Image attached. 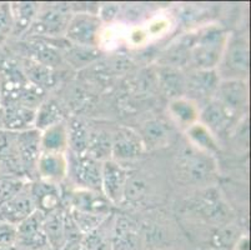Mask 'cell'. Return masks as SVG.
Instances as JSON below:
<instances>
[{"instance_id":"24","label":"cell","mask_w":251,"mask_h":250,"mask_svg":"<svg viewBox=\"0 0 251 250\" xmlns=\"http://www.w3.org/2000/svg\"><path fill=\"white\" fill-rule=\"evenodd\" d=\"M19 65L28 82L43 90L51 89L58 83V77H56L58 73L55 69H51L26 58H23Z\"/></svg>"},{"instance_id":"21","label":"cell","mask_w":251,"mask_h":250,"mask_svg":"<svg viewBox=\"0 0 251 250\" xmlns=\"http://www.w3.org/2000/svg\"><path fill=\"white\" fill-rule=\"evenodd\" d=\"M155 77H156L157 89L168 99L174 100L184 98L186 78L182 69L159 64L155 72Z\"/></svg>"},{"instance_id":"27","label":"cell","mask_w":251,"mask_h":250,"mask_svg":"<svg viewBox=\"0 0 251 250\" xmlns=\"http://www.w3.org/2000/svg\"><path fill=\"white\" fill-rule=\"evenodd\" d=\"M68 115L65 114L64 107L56 99L48 98L42 102V104L36 108L35 123L34 128L39 132H43L47 128L55 125V124L65 121Z\"/></svg>"},{"instance_id":"3","label":"cell","mask_w":251,"mask_h":250,"mask_svg":"<svg viewBox=\"0 0 251 250\" xmlns=\"http://www.w3.org/2000/svg\"><path fill=\"white\" fill-rule=\"evenodd\" d=\"M250 68V49L246 35L234 33L229 35L219 65L216 68L221 80H246Z\"/></svg>"},{"instance_id":"43","label":"cell","mask_w":251,"mask_h":250,"mask_svg":"<svg viewBox=\"0 0 251 250\" xmlns=\"http://www.w3.org/2000/svg\"><path fill=\"white\" fill-rule=\"evenodd\" d=\"M0 176H1V174H0Z\"/></svg>"},{"instance_id":"1","label":"cell","mask_w":251,"mask_h":250,"mask_svg":"<svg viewBox=\"0 0 251 250\" xmlns=\"http://www.w3.org/2000/svg\"><path fill=\"white\" fill-rule=\"evenodd\" d=\"M174 171L185 185L207 187L215 180L218 167L213 155L199 150L188 140L181 141L174 155Z\"/></svg>"},{"instance_id":"38","label":"cell","mask_w":251,"mask_h":250,"mask_svg":"<svg viewBox=\"0 0 251 250\" xmlns=\"http://www.w3.org/2000/svg\"><path fill=\"white\" fill-rule=\"evenodd\" d=\"M120 11V6L118 4H104V5L99 6L98 9V17L102 22H111L114 18L119 15Z\"/></svg>"},{"instance_id":"9","label":"cell","mask_w":251,"mask_h":250,"mask_svg":"<svg viewBox=\"0 0 251 250\" xmlns=\"http://www.w3.org/2000/svg\"><path fill=\"white\" fill-rule=\"evenodd\" d=\"M147 151L140 134L133 128L118 125L113 130L111 160L124 165L141 159Z\"/></svg>"},{"instance_id":"8","label":"cell","mask_w":251,"mask_h":250,"mask_svg":"<svg viewBox=\"0 0 251 250\" xmlns=\"http://www.w3.org/2000/svg\"><path fill=\"white\" fill-rule=\"evenodd\" d=\"M185 78L186 85L184 98L194 102L198 107H204L214 99L221 82L216 69H189V72L185 73Z\"/></svg>"},{"instance_id":"22","label":"cell","mask_w":251,"mask_h":250,"mask_svg":"<svg viewBox=\"0 0 251 250\" xmlns=\"http://www.w3.org/2000/svg\"><path fill=\"white\" fill-rule=\"evenodd\" d=\"M39 8H40V4L33 3V1H20V3L10 4L11 20H13L10 39L19 40L25 35V33L33 24Z\"/></svg>"},{"instance_id":"25","label":"cell","mask_w":251,"mask_h":250,"mask_svg":"<svg viewBox=\"0 0 251 250\" xmlns=\"http://www.w3.org/2000/svg\"><path fill=\"white\" fill-rule=\"evenodd\" d=\"M64 217H65V208H60L49 214H45L43 219V230L51 250H61L64 245L67 244Z\"/></svg>"},{"instance_id":"15","label":"cell","mask_w":251,"mask_h":250,"mask_svg":"<svg viewBox=\"0 0 251 250\" xmlns=\"http://www.w3.org/2000/svg\"><path fill=\"white\" fill-rule=\"evenodd\" d=\"M113 250H143L140 225L131 215L114 214L111 231Z\"/></svg>"},{"instance_id":"2","label":"cell","mask_w":251,"mask_h":250,"mask_svg":"<svg viewBox=\"0 0 251 250\" xmlns=\"http://www.w3.org/2000/svg\"><path fill=\"white\" fill-rule=\"evenodd\" d=\"M229 34L219 25L207 27L196 34L189 58V69H216Z\"/></svg>"},{"instance_id":"34","label":"cell","mask_w":251,"mask_h":250,"mask_svg":"<svg viewBox=\"0 0 251 250\" xmlns=\"http://www.w3.org/2000/svg\"><path fill=\"white\" fill-rule=\"evenodd\" d=\"M29 182L30 180H28V179L19 178V176H0V204L14 198L17 194H19L26 187Z\"/></svg>"},{"instance_id":"31","label":"cell","mask_w":251,"mask_h":250,"mask_svg":"<svg viewBox=\"0 0 251 250\" xmlns=\"http://www.w3.org/2000/svg\"><path fill=\"white\" fill-rule=\"evenodd\" d=\"M186 139L191 145H194L199 150L205 151L207 154L213 155V157L220 150L218 139L199 121L186 129Z\"/></svg>"},{"instance_id":"35","label":"cell","mask_w":251,"mask_h":250,"mask_svg":"<svg viewBox=\"0 0 251 250\" xmlns=\"http://www.w3.org/2000/svg\"><path fill=\"white\" fill-rule=\"evenodd\" d=\"M70 215H72L73 220H74L75 225L80 230V233L84 235H88L91 231H94L95 229L99 228L102 224L105 219L108 217H102V215H95L89 214V213H81L74 209H68ZM111 215V214H110Z\"/></svg>"},{"instance_id":"23","label":"cell","mask_w":251,"mask_h":250,"mask_svg":"<svg viewBox=\"0 0 251 250\" xmlns=\"http://www.w3.org/2000/svg\"><path fill=\"white\" fill-rule=\"evenodd\" d=\"M140 137L148 149H159L166 146L171 140L173 130L166 121L161 119H150L143 124Z\"/></svg>"},{"instance_id":"10","label":"cell","mask_w":251,"mask_h":250,"mask_svg":"<svg viewBox=\"0 0 251 250\" xmlns=\"http://www.w3.org/2000/svg\"><path fill=\"white\" fill-rule=\"evenodd\" d=\"M101 24L97 14L73 13L64 36L72 44L97 48Z\"/></svg>"},{"instance_id":"20","label":"cell","mask_w":251,"mask_h":250,"mask_svg":"<svg viewBox=\"0 0 251 250\" xmlns=\"http://www.w3.org/2000/svg\"><path fill=\"white\" fill-rule=\"evenodd\" d=\"M36 109L25 107L19 103L1 105L0 129L20 133L33 129L35 123Z\"/></svg>"},{"instance_id":"42","label":"cell","mask_w":251,"mask_h":250,"mask_svg":"<svg viewBox=\"0 0 251 250\" xmlns=\"http://www.w3.org/2000/svg\"><path fill=\"white\" fill-rule=\"evenodd\" d=\"M161 250H173V249H161Z\"/></svg>"},{"instance_id":"17","label":"cell","mask_w":251,"mask_h":250,"mask_svg":"<svg viewBox=\"0 0 251 250\" xmlns=\"http://www.w3.org/2000/svg\"><path fill=\"white\" fill-rule=\"evenodd\" d=\"M29 188H30V195L35 205V210L38 212L45 215L64 208L61 185L42 179H34L30 182Z\"/></svg>"},{"instance_id":"36","label":"cell","mask_w":251,"mask_h":250,"mask_svg":"<svg viewBox=\"0 0 251 250\" xmlns=\"http://www.w3.org/2000/svg\"><path fill=\"white\" fill-rule=\"evenodd\" d=\"M13 30V20H11L10 4L0 3V45L10 39Z\"/></svg>"},{"instance_id":"18","label":"cell","mask_w":251,"mask_h":250,"mask_svg":"<svg viewBox=\"0 0 251 250\" xmlns=\"http://www.w3.org/2000/svg\"><path fill=\"white\" fill-rule=\"evenodd\" d=\"M29 185L30 182L14 198L0 204V222L17 226L35 212Z\"/></svg>"},{"instance_id":"37","label":"cell","mask_w":251,"mask_h":250,"mask_svg":"<svg viewBox=\"0 0 251 250\" xmlns=\"http://www.w3.org/2000/svg\"><path fill=\"white\" fill-rule=\"evenodd\" d=\"M17 238V226L0 222V247H14Z\"/></svg>"},{"instance_id":"4","label":"cell","mask_w":251,"mask_h":250,"mask_svg":"<svg viewBox=\"0 0 251 250\" xmlns=\"http://www.w3.org/2000/svg\"><path fill=\"white\" fill-rule=\"evenodd\" d=\"M72 15V8L68 4H49V5L40 4L33 24L22 39L63 38Z\"/></svg>"},{"instance_id":"40","label":"cell","mask_w":251,"mask_h":250,"mask_svg":"<svg viewBox=\"0 0 251 250\" xmlns=\"http://www.w3.org/2000/svg\"><path fill=\"white\" fill-rule=\"evenodd\" d=\"M0 250H17L14 247H10V248H1L0 247Z\"/></svg>"},{"instance_id":"5","label":"cell","mask_w":251,"mask_h":250,"mask_svg":"<svg viewBox=\"0 0 251 250\" xmlns=\"http://www.w3.org/2000/svg\"><path fill=\"white\" fill-rule=\"evenodd\" d=\"M63 206L65 209H74L81 213L109 217L114 213L115 206L105 198L101 192L81 189V188H64Z\"/></svg>"},{"instance_id":"16","label":"cell","mask_w":251,"mask_h":250,"mask_svg":"<svg viewBox=\"0 0 251 250\" xmlns=\"http://www.w3.org/2000/svg\"><path fill=\"white\" fill-rule=\"evenodd\" d=\"M40 134L42 133L35 128L17 133L18 158L25 178L30 182L36 179V164L42 154Z\"/></svg>"},{"instance_id":"11","label":"cell","mask_w":251,"mask_h":250,"mask_svg":"<svg viewBox=\"0 0 251 250\" xmlns=\"http://www.w3.org/2000/svg\"><path fill=\"white\" fill-rule=\"evenodd\" d=\"M130 170L114 160L101 164V193L114 206L123 205Z\"/></svg>"},{"instance_id":"7","label":"cell","mask_w":251,"mask_h":250,"mask_svg":"<svg viewBox=\"0 0 251 250\" xmlns=\"http://www.w3.org/2000/svg\"><path fill=\"white\" fill-rule=\"evenodd\" d=\"M190 205L195 214L210 225L219 228L231 223L229 205L221 198L220 193L213 188L202 190L193 199Z\"/></svg>"},{"instance_id":"14","label":"cell","mask_w":251,"mask_h":250,"mask_svg":"<svg viewBox=\"0 0 251 250\" xmlns=\"http://www.w3.org/2000/svg\"><path fill=\"white\" fill-rule=\"evenodd\" d=\"M240 121L241 118L230 113L215 99L200 108L199 123L206 127L215 138L229 135Z\"/></svg>"},{"instance_id":"30","label":"cell","mask_w":251,"mask_h":250,"mask_svg":"<svg viewBox=\"0 0 251 250\" xmlns=\"http://www.w3.org/2000/svg\"><path fill=\"white\" fill-rule=\"evenodd\" d=\"M60 52L63 54L64 61L76 69L89 65V64L97 60L100 56V52L97 48L72 44L67 39H65V41L61 45Z\"/></svg>"},{"instance_id":"29","label":"cell","mask_w":251,"mask_h":250,"mask_svg":"<svg viewBox=\"0 0 251 250\" xmlns=\"http://www.w3.org/2000/svg\"><path fill=\"white\" fill-rule=\"evenodd\" d=\"M68 151L73 154H86L89 141V125L81 118L72 116L67 119Z\"/></svg>"},{"instance_id":"13","label":"cell","mask_w":251,"mask_h":250,"mask_svg":"<svg viewBox=\"0 0 251 250\" xmlns=\"http://www.w3.org/2000/svg\"><path fill=\"white\" fill-rule=\"evenodd\" d=\"M214 99L234 115L243 118L249 107V86L246 80H221Z\"/></svg>"},{"instance_id":"41","label":"cell","mask_w":251,"mask_h":250,"mask_svg":"<svg viewBox=\"0 0 251 250\" xmlns=\"http://www.w3.org/2000/svg\"><path fill=\"white\" fill-rule=\"evenodd\" d=\"M207 250H225V249H215V248H214V249H207Z\"/></svg>"},{"instance_id":"44","label":"cell","mask_w":251,"mask_h":250,"mask_svg":"<svg viewBox=\"0 0 251 250\" xmlns=\"http://www.w3.org/2000/svg\"><path fill=\"white\" fill-rule=\"evenodd\" d=\"M49 250H51V249H49Z\"/></svg>"},{"instance_id":"26","label":"cell","mask_w":251,"mask_h":250,"mask_svg":"<svg viewBox=\"0 0 251 250\" xmlns=\"http://www.w3.org/2000/svg\"><path fill=\"white\" fill-rule=\"evenodd\" d=\"M113 132L102 127L91 128L89 125V141L86 154L100 163L111 159Z\"/></svg>"},{"instance_id":"39","label":"cell","mask_w":251,"mask_h":250,"mask_svg":"<svg viewBox=\"0 0 251 250\" xmlns=\"http://www.w3.org/2000/svg\"><path fill=\"white\" fill-rule=\"evenodd\" d=\"M61 250H88V249L84 247L81 242H75V243H68V244H65V247H64Z\"/></svg>"},{"instance_id":"12","label":"cell","mask_w":251,"mask_h":250,"mask_svg":"<svg viewBox=\"0 0 251 250\" xmlns=\"http://www.w3.org/2000/svg\"><path fill=\"white\" fill-rule=\"evenodd\" d=\"M44 214L38 210L17 225L14 248L17 250H49L47 237L43 230Z\"/></svg>"},{"instance_id":"19","label":"cell","mask_w":251,"mask_h":250,"mask_svg":"<svg viewBox=\"0 0 251 250\" xmlns=\"http://www.w3.org/2000/svg\"><path fill=\"white\" fill-rule=\"evenodd\" d=\"M36 179L64 184L68 179V157L63 153L42 151L36 164Z\"/></svg>"},{"instance_id":"32","label":"cell","mask_w":251,"mask_h":250,"mask_svg":"<svg viewBox=\"0 0 251 250\" xmlns=\"http://www.w3.org/2000/svg\"><path fill=\"white\" fill-rule=\"evenodd\" d=\"M199 111L200 108L186 98L170 100L169 104V113L179 125L186 129L199 121Z\"/></svg>"},{"instance_id":"28","label":"cell","mask_w":251,"mask_h":250,"mask_svg":"<svg viewBox=\"0 0 251 250\" xmlns=\"http://www.w3.org/2000/svg\"><path fill=\"white\" fill-rule=\"evenodd\" d=\"M40 145L42 151L47 153H63L67 154L69 144H68L67 120L51 125L40 132Z\"/></svg>"},{"instance_id":"33","label":"cell","mask_w":251,"mask_h":250,"mask_svg":"<svg viewBox=\"0 0 251 250\" xmlns=\"http://www.w3.org/2000/svg\"><path fill=\"white\" fill-rule=\"evenodd\" d=\"M114 214L109 215L102 222L101 225L94 231H91L88 235H84L83 243L84 247L88 250H113L111 247V231H113Z\"/></svg>"},{"instance_id":"6","label":"cell","mask_w":251,"mask_h":250,"mask_svg":"<svg viewBox=\"0 0 251 250\" xmlns=\"http://www.w3.org/2000/svg\"><path fill=\"white\" fill-rule=\"evenodd\" d=\"M68 179L74 184L73 188L101 192V164L88 154L67 153Z\"/></svg>"}]
</instances>
